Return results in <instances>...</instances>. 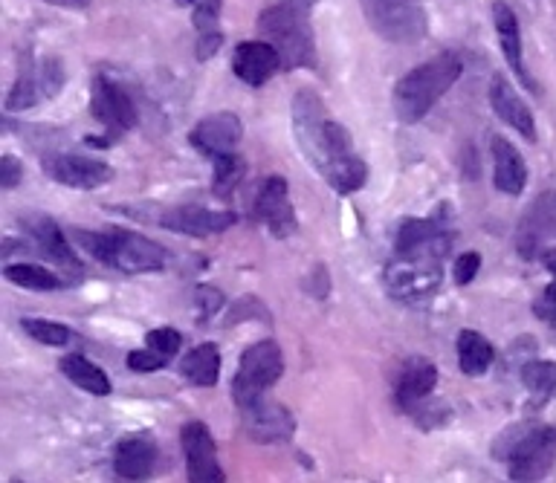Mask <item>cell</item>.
Instances as JSON below:
<instances>
[{"instance_id":"11","label":"cell","mask_w":556,"mask_h":483,"mask_svg":"<svg viewBox=\"0 0 556 483\" xmlns=\"http://www.w3.org/2000/svg\"><path fill=\"white\" fill-rule=\"evenodd\" d=\"M90 113L111 131V136L125 134L137 125V108L131 96L105 76H96L90 84Z\"/></svg>"},{"instance_id":"23","label":"cell","mask_w":556,"mask_h":483,"mask_svg":"<svg viewBox=\"0 0 556 483\" xmlns=\"http://www.w3.org/2000/svg\"><path fill=\"white\" fill-rule=\"evenodd\" d=\"M490 154H493V183L499 191L516 197L528 186V165L525 157L516 151L513 142H507L504 136L490 139Z\"/></svg>"},{"instance_id":"32","label":"cell","mask_w":556,"mask_h":483,"mask_svg":"<svg viewBox=\"0 0 556 483\" xmlns=\"http://www.w3.org/2000/svg\"><path fill=\"white\" fill-rule=\"evenodd\" d=\"M212 168H215V191L218 194L232 191V188L238 186L241 174H244V162L238 160L235 154L232 157H221V160H212Z\"/></svg>"},{"instance_id":"15","label":"cell","mask_w":556,"mask_h":483,"mask_svg":"<svg viewBox=\"0 0 556 483\" xmlns=\"http://www.w3.org/2000/svg\"><path fill=\"white\" fill-rule=\"evenodd\" d=\"M244 136V125L235 113H212L206 119H200L192 131V145L203 157L209 160H221V157H232L238 142Z\"/></svg>"},{"instance_id":"20","label":"cell","mask_w":556,"mask_h":483,"mask_svg":"<svg viewBox=\"0 0 556 483\" xmlns=\"http://www.w3.org/2000/svg\"><path fill=\"white\" fill-rule=\"evenodd\" d=\"M281 67H284V61L270 41H241L232 53L235 76L250 87L267 84Z\"/></svg>"},{"instance_id":"19","label":"cell","mask_w":556,"mask_h":483,"mask_svg":"<svg viewBox=\"0 0 556 483\" xmlns=\"http://www.w3.org/2000/svg\"><path fill=\"white\" fill-rule=\"evenodd\" d=\"M235 223L232 212L223 209H206V206H174L160 215V226L177 235H189V238H209V235H221Z\"/></svg>"},{"instance_id":"13","label":"cell","mask_w":556,"mask_h":483,"mask_svg":"<svg viewBox=\"0 0 556 483\" xmlns=\"http://www.w3.org/2000/svg\"><path fill=\"white\" fill-rule=\"evenodd\" d=\"M21 226L32 238V246L38 249L41 258H47L50 264H56L64 272H73V275H82V261L73 255L70 243H67V235L58 229V223L53 217L41 215V212H29V215H21Z\"/></svg>"},{"instance_id":"12","label":"cell","mask_w":556,"mask_h":483,"mask_svg":"<svg viewBox=\"0 0 556 483\" xmlns=\"http://www.w3.org/2000/svg\"><path fill=\"white\" fill-rule=\"evenodd\" d=\"M183 452H186V469L189 483H226L221 463H218V446L206 423L192 420L180 431Z\"/></svg>"},{"instance_id":"38","label":"cell","mask_w":556,"mask_h":483,"mask_svg":"<svg viewBox=\"0 0 556 483\" xmlns=\"http://www.w3.org/2000/svg\"><path fill=\"white\" fill-rule=\"evenodd\" d=\"M197 298H200V319H206V316H212L218 307H221V293L218 290H212V287H200L197 290Z\"/></svg>"},{"instance_id":"6","label":"cell","mask_w":556,"mask_h":483,"mask_svg":"<svg viewBox=\"0 0 556 483\" xmlns=\"http://www.w3.org/2000/svg\"><path fill=\"white\" fill-rule=\"evenodd\" d=\"M444 258L446 255H435V252L394 249L391 261L383 269V284L389 296L406 304H420L435 296L444 278Z\"/></svg>"},{"instance_id":"3","label":"cell","mask_w":556,"mask_h":483,"mask_svg":"<svg viewBox=\"0 0 556 483\" xmlns=\"http://www.w3.org/2000/svg\"><path fill=\"white\" fill-rule=\"evenodd\" d=\"M76 243H82L84 252H90L99 264L125 272V275H142V272H160L166 267V249L151 238L128 232V229H108V232H87L73 229L70 232Z\"/></svg>"},{"instance_id":"31","label":"cell","mask_w":556,"mask_h":483,"mask_svg":"<svg viewBox=\"0 0 556 483\" xmlns=\"http://www.w3.org/2000/svg\"><path fill=\"white\" fill-rule=\"evenodd\" d=\"M21 327L27 330L29 336L41 345H50V348H61V345H70L73 333L64 327L61 322H50V319H24Z\"/></svg>"},{"instance_id":"21","label":"cell","mask_w":556,"mask_h":483,"mask_svg":"<svg viewBox=\"0 0 556 483\" xmlns=\"http://www.w3.org/2000/svg\"><path fill=\"white\" fill-rule=\"evenodd\" d=\"M435 385H438V368L429 359L415 356V359H409L400 368L397 388H394V400H397V405L403 411H412V408L429 400V394L435 391Z\"/></svg>"},{"instance_id":"29","label":"cell","mask_w":556,"mask_h":483,"mask_svg":"<svg viewBox=\"0 0 556 483\" xmlns=\"http://www.w3.org/2000/svg\"><path fill=\"white\" fill-rule=\"evenodd\" d=\"M3 278H6L9 284H15V287L38 290V293L64 287V281L58 278L56 272L38 267V264H6V267H3Z\"/></svg>"},{"instance_id":"30","label":"cell","mask_w":556,"mask_h":483,"mask_svg":"<svg viewBox=\"0 0 556 483\" xmlns=\"http://www.w3.org/2000/svg\"><path fill=\"white\" fill-rule=\"evenodd\" d=\"M522 382L530 394L554 397L556 394V362H528L522 368Z\"/></svg>"},{"instance_id":"33","label":"cell","mask_w":556,"mask_h":483,"mask_svg":"<svg viewBox=\"0 0 556 483\" xmlns=\"http://www.w3.org/2000/svg\"><path fill=\"white\" fill-rule=\"evenodd\" d=\"M145 345L171 359L174 353H180V348H183V336H180L174 327H160V330H151V333L145 336Z\"/></svg>"},{"instance_id":"10","label":"cell","mask_w":556,"mask_h":483,"mask_svg":"<svg viewBox=\"0 0 556 483\" xmlns=\"http://www.w3.org/2000/svg\"><path fill=\"white\" fill-rule=\"evenodd\" d=\"M252 217L264 223L276 238H290L299 229V220L290 203V188L284 177H267L252 200Z\"/></svg>"},{"instance_id":"1","label":"cell","mask_w":556,"mask_h":483,"mask_svg":"<svg viewBox=\"0 0 556 483\" xmlns=\"http://www.w3.org/2000/svg\"><path fill=\"white\" fill-rule=\"evenodd\" d=\"M293 131L302 154L336 194H354L365 186L368 168L354 151L351 134L328 116V108L313 90H299L293 96Z\"/></svg>"},{"instance_id":"28","label":"cell","mask_w":556,"mask_h":483,"mask_svg":"<svg viewBox=\"0 0 556 483\" xmlns=\"http://www.w3.org/2000/svg\"><path fill=\"white\" fill-rule=\"evenodd\" d=\"M496 350L493 345L475 333V330H461L458 333V368L467 376H481L487 374V368L493 365Z\"/></svg>"},{"instance_id":"40","label":"cell","mask_w":556,"mask_h":483,"mask_svg":"<svg viewBox=\"0 0 556 483\" xmlns=\"http://www.w3.org/2000/svg\"><path fill=\"white\" fill-rule=\"evenodd\" d=\"M542 264H545V267L551 269V272L556 275V249H548V252L542 255Z\"/></svg>"},{"instance_id":"17","label":"cell","mask_w":556,"mask_h":483,"mask_svg":"<svg viewBox=\"0 0 556 483\" xmlns=\"http://www.w3.org/2000/svg\"><path fill=\"white\" fill-rule=\"evenodd\" d=\"M556 238V194H542L533 206H530L522 223H519V235L516 246L522 252V258H536L548 252V243Z\"/></svg>"},{"instance_id":"36","label":"cell","mask_w":556,"mask_h":483,"mask_svg":"<svg viewBox=\"0 0 556 483\" xmlns=\"http://www.w3.org/2000/svg\"><path fill=\"white\" fill-rule=\"evenodd\" d=\"M533 313L556 330V278L545 287V293L539 296V301L533 304Z\"/></svg>"},{"instance_id":"26","label":"cell","mask_w":556,"mask_h":483,"mask_svg":"<svg viewBox=\"0 0 556 483\" xmlns=\"http://www.w3.org/2000/svg\"><path fill=\"white\" fill-rule=\"evenodd\" d=\"M180 374L186 382H192L197 388H212L218 385L221 376V353L215 345H197L186 353V359L180 362Z\"/></svg>"},{"instance_id":"2","label":"cell","mask_w":556,"mask_h":483,"mask_svg":"<svg viewBox=\"0 0 556 483\" xmlns=\"http://www.w3.org/2000/svg\"><path fill=\"white\" fill-rule=\"evenodd\" d=\"M464 61L458 53H441L409 70L391 90V105L403 125H415L444 99L446 90L461 79Z\"/></svg>"},{"instance_id":"14","label":"cell","mask_w":556,"mask_h":483,"mask_svg":"<svg viewBox=\"0 0 556 483\" xmlns=\"http://www.w3.org/2000/svg\"><path fill=\"white\" fill-rule=\"evenodd\" d=\"M241 420H244V431L252 443H284L296 431L293 414L281 403L267 400V397L250 405H241Z\"/></svg>"},{"instance_id":"27","label":"cell","mask_w":556,"mask_h":483,"mask_svg":"<svg viewBox=\"0 0 556 483\" xmlns=\"http://www.w3.org/2000/svg\"><path fill=\"white\" fill-rule=\"evenodd\" d=\"M61 374L67 376L76 388H82V391L93 394V397H108L111 394L108 374L99 365H93L90 359L79 356V353H70V356L61 359Z\"/></svg>"},{"instance_id":"7","label":"cell","mask_w":556,"mask_h":483,"mask_svg":"<svg viewBox=\"0 0 556 483\" xmlns=\"http://www.w3.org/2000/svg\"><path fill=\"white\" fill-rule=\"evenodd\" d=\"M281 374H284V356L278 342L264 339L244 350L238 362V374L232 379V397L238 408L267 397V391L281 379Z\"/></svg>"},{"instance_id":"9","label":"cell","mask_w":556,"mask_h":483,"mask_svg":"<svg viewBox=\"0 0 556 483\" xmlns=\"http://www.w3.org/2000/svg\"><path fill=\"white\" fill-rule=\"evenodd\" d=\"M64 84V67L58 58H44L41 64H27L21 67L18 81L12 84L9 96H6V110L18 113V110L35 108L44 99H53Z\"/></svg>"},{"instance_id":"34","label":"cell","mask_w":556,"mask_h":483,"mask_svg":"<svg viewBox=\"0 0 556 483\" xmlns=\"http://www.w3.org/2000/svg\"><path fill=\"white\" fill-rule=\"evenodd\" d=\"M166 365H168V356L157 353V350L148 348V345H145L142 350L128 353V368L137 371V374H151V371H160V368H166Z\"/></svg>"},{"instance_id":"18","label":"cell","mask_w":556,"mask_h":483,"mask_svg":"<svg viewBox=\"0 0 556 483\" xmlns=\"http://www.w3.org/2000/svg\"><path fill=\"white\" fill-rule=\"evenodd\" d=\"M47 177L67 188H99L113 177V168L108 162L93 160V157H79V154H56L44 160Z\"/></svg>"},{"instance_id":"25","label":"cell","mask_w":556,"mask_h":483,"mask_svg":"<svg viewBox=\"0 0 556 483\" xmlns=\"http://www.w3.org/2000/svg\"><path fill=\"white\" fill-rule=\"evenodd\" d=\"M180 6H192V18L197 29V58L206 61L218 53L223 44L218 15H221V0H177Z\"/></svg>"},{"instance_id":"5","label":"cell","mask_w":556,"mask_h":483,"mask_svg":"<svg viewBox=\"0 0 556 483\" xmlns=\"http://www.w3.org/2000/svg\"><path fill=\"white\" fill-rule=\"evenodd\" d=\"M496 455L507 463V472L516 483L542 481L556 463V429L554 426H513L504 434Z\"/></svg>"},{"instance_id":"37","label":"cell","mask_w":556,"mask_h":483,"mask_svg":"<svg viewBox=\"0 0 556 483\" xmlns=\"http://www.w3.org/2000/svg\"><path fill=\"white\" fill-rule=\"evenodd\" d=\"M21 177H24V165L15 160V157H3L0 160V186L3 188H15L21 183Z\"/></svg>"},{"instance_id":"16","label":"cell","mask_w":556,"mask_h":483,"mask_svg":"<svg viewBox=\"0 0 556 483\" xmlns=\"http://www.w3.org/2000/svg\"><path fill=\"white\" fill-rule=\"evenodd\" d=\"M157 460H160L157 440L148 431H134V434H125L116 443V449H113V472L122 481H145V478L154 475Z\"/></svg>"},{"instance_id":"24","label":"cell","mask_w":556,"mask_h":483,"mask_svg":"<svg viewBox=\"0 0 556 483\" xmlns=\"http://www.w3.org/2000/svg\"><path fill=\"white\" fill-rule=\"evenodd\" d=\"M493 21H496V35H499L504 61L510 64V70L522 79V84L528 90H536V81L530 79L528 70H525V61H522V32H519L516 12L504 0H496L493 3Z\"/></svg>"},{"instance_id":"4","label":"cell","mask_w":556,"mask_h":483,"mask_svg":"<svg viewBox=\"0 0 556 483\" xmlns=\"http://www.w3.org/2000/svg\"><path fill=\"white\" fill-rule=\"evenodd\" d=\"M319 0H278L258 18L261 35L273 44L284 67H316L310 12Z\"/></svg>"},{"instance_id":"8","label":"cell","mask_w":556,"mask_h":483,"mask_svg":"<svg viewBox=\"0 0 556 483\" xmlns=\"http://www.w3.org/2000/svg\"><path fill=\"white\" fill-rule=\"evenodd\" d=\"M368 27L391 44L420 41L429 29L420 0H360Z\"/></svg>"},{"instance_id":"35","label":"cell","mask_w":556,"mask_h":483,"mask_svg":"<svg viewBox=\"0 0 556 483\" xmlns=\"http://www.w3.org/2000/svg\"><path fill=\"white\" fill-rule=\"evenodd\" d=\"M478 269H481V255H478V252H464V255H458L452 272H455V281H458L461 287H467L475 275H478Z\"/></svg>"},{"instance_id":"39","label":"cell","mask_w":556,"mask_h":483,"mask_svg":"<svg viewBox=\"0 0 556 483\" xmlns=\"http://www.w3.org/2000/svg\"><path fill=\"white\" fill-rule=\"evenodd\" d=\"M53 6H64V9H87V0H44Z\"/></svg>"},{"instance_id":"22","label":"cell","mask_w":556,"mask_h":483,"mask_svg":"<svg viewBox=\"0 0 556 483\" xmlns=\"http://www.w3.org/2000/svg\"><path fill=\"white\" fill-rule=\"evenodd\" d=\"M490 105L496 110L504 125H510L513 131L525 136L528 142H536V122H533V113L522 102V96L510 87V81L504 76H493L490 81Z\"/></svg>"}]
</instances>
